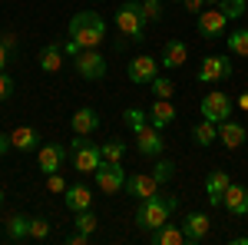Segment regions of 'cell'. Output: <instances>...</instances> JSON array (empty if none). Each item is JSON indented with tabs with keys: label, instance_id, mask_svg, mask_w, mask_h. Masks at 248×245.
<instances>
[{
	"label": "cell",
	"instance_id": "26",
	"mask_svg": "<svg viewBox=\"0 0 248 245\" xmlns=\"http://www.w3.org/2000/svg\"><path fill=\"white\" fill-rule=\"evenodd\" d=\"M153 242H159V245H186V232H182L179 226H172V222H166L162 229L153 232Z\"/></svg>",
	"mask_w": 248,
	"mask_h": 245
},
{
	"label": "cell",
	"instance_id": "9",
	"mask_svg": "<svg viewBox=\"0 0 248 245\" xmlns=\"http://www.w3.org/2000/svg\"><path fill=\"white\" fill-rule=\"evenodd\" d=\"M73 63H77V73L83 80H103L106 76V57L99 50H79Z\"/></svg>",
	"mask_w": 248,
	"mask_h": 245
},
{
	"label": "cell",
	"instance_id": "35",
	"mask_svg": "<svg viewBox=\"0 0 248 245\" xmlns=\"http://www.w3.org/2000/svg\"><path fill=\"white\" fill-rule=\"evenodd\" d=\"M30 239H37V242L50 239V222L46 219H30Z\"/></svg>",
	"mask_w": 248,
	"mask_h": 245
},
{
	"label": "cell",
	"instance_id": "2",
	"mask_svg": "<svg viewBox=\"0 0 248 245\" xmlns=\"http://www.w3.org/2000/svg\"><path fill=\"white\" fill-rule=\"evenodd\" d=\"M175 206H179L175 196H159V192H155V196H149V199L139 202L136 222H139V229H146V232H155V229H162L169 222V215L175 212Z\"/></svg>",
	"mask_w": 248,
	"mask_h": 245
},
{
	"label": "cell",
	"instance_id": "1",
	"mask_svg": "<svg viewBox=\"0 0 248 245\" xmlns=\"http://www.w3.org/2000/svg\"><path fill=\"white\" fill-rule=\"evenodd\" d=\"M70 40L77 43L79 50H99V43L106 40V20L99 17L96 10H83L70 20Z\"/></svg>",
	"mask_w": 248,
	"mask_h": 245
},
{
	"label": "cell",
	"instance_id": "30",
	"mask_svg": "<svg viewBox=\"0 0 248 245\" xmlns=\"http://www.w3.org/2000/svg\"><path fill=\"white\" fill-rule=\"evenodd\" d=\"M149 86H153L155 99H172V93H175V83H172V80H166V76H155Z\"/></svg>",
	"mask_w": 248,
	"mask_h": 245
},
{
	"label": "cell",
	"instance_id": "8",
	"mask_svg": "<svg viewBox=\"0 0 248 245\" xmlns=\"http://www.w3.org/2000/svg\"><path fill=\"white\" fill-rule=\"evenodd\" d=\"M159 66H162V63H159L155 57H146V53H142V57H133V60H129L126 76L133 80L136 86H149L155 76H159Z\"/></svg>",
	"mask_w": 248,
	"mask_h": 245
},
{
	"label": "cell",
	"instance_id": "32",
	"mask_svg": "<svg viewBox=\"0 0 248 245\" xmlns=\"http://www.w3.org/2000/svg\"><path fill=\"white\" fill-rule=\"evenodd\" d=\"M218 7L225 10V17H229V20H238V17L248 10V0H222Z\"/></svg>",
	"mask_w": 248,
	"mask_h": 245
},
{
	"label": "cell",
	"instance_id": "14",
	"mask_svg": "<svg viewBox=\"0 0 248 245\" xmlns=\"http://www.w3.org/2000/svg\"><path fill=\"white\" fill-rule=\"evenodd\" d=\"M222 206H225V212L235 215V219L248 215V189L238 186V182H232V186L225 189V196H222Z\"/></svg>",
	"mask_w": 248,
	"mask_h": 245
},
{
	"label": "cell",
	"instance_id": "19",
	"mask_svg": "<svg viewBox=\"0 0 248 245\" xmlns=\"http://www.w3.org/2000/svg\"><path fill=\"white\" fill-rule=\"evenodd\" d=\"M70 126H73V132H79V136H90V132L99 130V113L90 110V106H83V110H77V113L70 116Z\"/></svg>",
	"mask_w": 248,
	"mask_h": 245
},
{
	"label": "cell",
	"instance_id": "15",
	"mask_svg": "<svg viewBox=\"0 0 248 245\" xmlns=\"http://www.w3.org/2000/svg\"><path fill=\"white\" fill-rule=\"evenodd\" d=\"M245 126H242V123H238V119H222V123H218V143H222V146H225V149H238V146H242V143H245Z\"/></svg>",
	"mask_w": 248,
	"mask_h": 245
},
{
	"label": "cell",
	"instance_id": "3",
	"mask_svg": "<svg viewBox=\"0 0 248 245\" xmlns=\"http://www.w3.org/2000/svg\"><path fill=\"white\" fill-rule=\"evenodd\" d=\"M70 152H73V169L79 172V176H93L99 166H103V152H99V146H93L90 143V136H73V143H70Z\"/></svg>",
	"mask_w": 248,
	"mask_h": 245
},
{
	"label": "cell",
	"instance_id": "10",
	"mask_svg": "<svg viewBox=\"0 0 248 245\" xmlns=\"http://www.w3.org/2000/svg\"><path fill=\"white\" fill-rule=\"evenodd\" d=\"M37 163H40V172L50 176V172H60L63 163H66V149L60 143H43L37 149Z\"/></svg>",
	"mask_w": 248,
	"mask_h": 245
},
{
	"label": "cell",
	"instance_id": "33",
	"mask_svg": "<svg viewBox=\"0 0 248 245\" xmlns=\"http://www.w3.org/2000/svg\"><path fill=\"white\" fill-rule=\"evenodd\" d=\"M153 176L159 179V186H162V182H169L172 176H175V163H172V159H159V163H155V169H153Z\"/></svg>",
	"mask_w": 248,
	"mask_h": 245
},
{
	"label": "cell",
	"instance_id": "4",
	"mask_svg": "<svg viewBox=\"0 0 248 245\" xmlns=\"http://www.w3.org/2000/svg\"><path fill=\"white\" fill-rule=\"evenodd\" d=\"M146 14H142V3L139 0H126L119 10H116V30L126 33L129 40H142V30H146Z\"/></svg>",
	"mask_w": 248,
	"mask_h": 245
},
{
	"label": "cell",
	"instance_id": "40",
	"mask_svg": "<svg viewBox=\"0 0 248 245\" xmlns=\"http://www.w3.org/2000/svg\"><path fill=\"white\" fill-rule=\"evenodd\" d=\"M7 63H10V47H7V43L0 40V70H3Z\"/></svg>",
	"mask_w": 248,
	"mask_h": 245
},
{
	"label": "cell",
	"instance_id": "42",
	"mask_svg": "<svg viewBox=\"0 0 248 245\" xmlns=\"http://www.w3.org/2000/svg\"><path fill=\"white\" fill-rule=\"evenodd\" d=\"M0 40H3V43H7V47H10V50H14V47H17V37H14V33H0Z\"/></svg>",
	"mask_w": 248,
	"mask_h": 245
},
{
	"label": "cell",
	"instance_id": "46",
	"mask_svg": "<svg viewBox=\"0 0 248 245\" xmlns=\"http://www.w3.org/2000/svg\"><path fill=\"white\" fill-rule=\"evenodd\" d=\"M90 3H99V0H90Z\"/></svg>",
	"mask_w": 248,
	"mask_h": 245
},
{
	"label": "cell",
	"instance_id": "45",
	"mask_svg": "<svg viewBox=\"0 0 248 245\" xmlns=\"http://www.w3.org/2000/svg\"><path fill=\"white\" fill-rule=\"evenodd\" d=\"M0 206H3V192H0Z\"/></svg>",
	"mask_w": 248,
	"mask_h": 245
},
{
	"label": "cell",
	"instance_id": "29",
	"mask_svg": "<svg viewBox=\"0 0 248 245\" xmlns=\"http://www.w3.org/2000/svg\"><path fill=\"white\" fill-rule=\"evenodd\" d=\"M225 40H229V50L235 57H248V30H235Z\"/></svg>",
	"mask_w": 248,
	"mask_h": 245
},
{
	"label": "cell",
	"instance_id": "27",
	"mask_svg": "<svg viewBox=\"0 0 248 245\" xmlns=\"http://www.w3.org/2000/svg\"><path fill=\"white\" fill-rule=\"evenodd\" d=\"M99 152H103V163H123V156H126V143L109 139V143L99 146Z\"/></svg>",
	"mask_w": 248,
	"mask_h": 245
},
{
	"label": "cell",
	"instance_id": "22",
	"mask_svg": "<svg viewBox=\"0 0 248 245\" xmlns=\"http://www.w3.org/2000/svg\"><path fill=\"white\" fill-rule=\"evenodd\" d=\"M63 202H66V209H73V212H83V209L93 206V196H90V189L86 186H66V192H63Z\"/></svg>",
	"mask_w": 248,
	"mask_h": 245
},
{
	"label": "cell",
	"instance_id": "6",
	"mask_svg": "<svg viewBox=\"0 0 248 245\" xmlns=\"http://www.w3.org/2000/svg\"><path fill=\"white\" fill-rule=\"evenodd\" d=\"M199 113H202V119L222 123V119H229V116H232V99L222 93V90H209V93L202 96V106H199Z\"/></svg>",
	"mask_w": 248,
	"mask_h": 245
},
{
	"label": "cell",
	"instance_id": "18",
	"mask_svg": "<svg viewBox=\"0 0 248 245\" xmlns=\"http://www.w3.org/2000/svg\"><path fill=\"white\" fill-rule=\"evenodd\" d=\"M232 186L229 172L225 169H215L209 172V179H205V196H209V206H222V196H225V189Z\"/></svg>",
	"mask_w": 248,
	"mask_h": 245
},
{
	"label": "cell",
	"instance_id": "5",
	"mask_svg": "<svg viewBox=\"0 0 248 245\" xmlns=\"http://www.w3.org/2000/svg\"><path fill=\"white\" fill-rule=\"evenodd\" d=\"M93 179H96V189L106 192V196H116V192L126 189V172H123L119 163H103V166L93 172Z\"/></svg>",
	"mask_w": 248,
	"mask_h": 245
},
{
	"label": "cell",
	"instance_id": "16",
	"mask_svg": "<svg viewBox=\"0 0 248 245\" xmlns=\"http://www.w3.org/2000/svg\"><path fill=\"white\" fill-rule=\"evenodd\" d=\"M133 136H136V146H139L142 156H159L162 146H166V143H162V136H159V130H155L153 123H149V126H142V130H136Z\"/></svg>",
	"mask_w": 248,
	"mask_h": 245
},
{
	"label": "cell",
	"instance_id": "38",
	"mask_svg": "<svg viewBox=\"0 0 248 245\" xmlns=\"http://www.w3.org/2000/svg\"><path fill=\"white\" fill-rule=\"evenodd\" d=\"M66 242H70V245H83V242H90V235L77 229V232H70V235H66Z\"/></svg>",
	"mask_w": 248,
	"mask_h": 245
},
{
	"label": "cell",
	"instance_id": "43",
	"mask_svg": "<svg viewBox=\"0 0 248 245\" xmlns=\"http://www.w3.org/2000/svg\"><path fill=\"white\" fill-rule=\"evenodd\" d=\"M238 106H242V110L248 113V93H242V96H238Z\"/></svg>",
	"mask_w": 248,
	"mask_h": 245
},
{
	"label": "cell",
	"instance_id": "23",
	"mask_svg": "<svg viewBox=\"0 0 248 245\" xmlns=\"http://www.w3.org/2000/svg\"><path fill=\"white\" fill-rule=\"evenodd\" d=\"M172 119H175V106H172V99H155L153 106H149V123H153L155 130L169 126Z\"/></svg>",
	"mask_w": 248,
	"mask_h": 245
},
{
	"label": "cell",
	"instance_id": "21",
	"mask_svg": "<svg viewBox=\"0 0 248 245\" xmlns=\"http://www.w3.org/2000/svg\"><path fill=\"white\" fill-rule=\"evenodd\" d=\"M10 143L17 152H33L40 143V132L33 126H17V130H10Z\"/></svg>",
	"mask_w": 248,
	"mask_h": 245
},
{
	"label": "cell",
	"instance_id": "34",
	"mask_svg": "<svg viewBox=\"0 0 248 245\" xmlns=\"http://www.w3.org/2000/svg\"><path fill=\"white\" fill-rule=\"evenodd\" d=\"M139 3H142V14H146L149 23L162 20V0H139Z\"/></svg>",
	"mask_w": 248,
	"mask_h": 245
},
{
	"label": "cell",
	"instance_id": "31",
	"mask_svg": "<svg viewBox=\"0 0 248 245\" xmlns=\"http://www.w3.org/2000/svg\"><path fill=\"white\" fill-rule=\"evenodd\" d=\"M73 226H77L79 232H86V235H93V232H96V215H93V209H83V212H77Z\"/></svg>",
	"mask_w": 248,
	"mask_h": 245
},
{
	"label": "cell",
	"instance_id": "41",
	"mask_svg": "<svg viewBox=\"0 0 248 245\" xmlns=\"http://www.w3.org/2000/svg\"><path fill=\"white\" fill-rule=\"evenodd\" d=\"M7 149H14V143H10V136H3V132H0V156H3Z\"/></svg>",
	"mask_w": 248,
	"mask_h": 245
},
{
	"label": "cell",
	"instance_id": "17",
	"mask_svg": "<svg viewBox=\"0 0 248 245\" xmlns=\"http://www.w3.org/2000/svg\"><path fill=\"white\" fill-rule=\"evenodd\" d=\"M186 60H189V47H186V40H169L166 47H162V66L166 70H179V66H186Z\"/></svg>",
	"mask_w": 248,
	"mask_h": 245
},
{
	"label": "cell",
	"instance_id": "24",
	"mask_svg": "<svg viewBox=\"0 0 248 245\" xmlns=\"http://www.w3.org/2000/svg\"><path fill=\"white\" fill-rule=\"evenodd\" d=\"M7 239L10 242H27L30 239V215H23V212L10 215L7 219Z\"/></svg>",
	"mask_w": 248,
	"mask_h": 245
},
{
	"label": "cell",
	"instance_id": "44",
	"mask_svg": "<svg viewBox=\"0 0 248 245\" xmlns=\"http://www.w3.org/2000/svg\"><path fill=\"white\" fill-rule=\"evenodd\" d=\"M218 3H222V0H205V7H218Z\"/></svg>",
	"mask_w": 248,
	"mask_h": 245
},
{
	"label": "cell",
	"instance_id": "12",
	"mask_svg": "<svg viewBox=\"0 0 248 245\" xmlns=\"http://www.w3.org/2000/svg\"><path fill=\"white\" fill-rule=\"evenodd\" d=\"M209 229H212V219L205 215V212H189L186 215V226H182V232H186V245H199L209 239Z\"/></svg>",
	"mask_w": 248,
	"mask_h": 245
},
{
	"label": "cell",
	"instance_id": "11",
	"mask_svg": "<svg viewBox=\"0 0 248 245\" xmlns=\"http://www.w3.org/2000/svg\"><path fill=\"white\" fill-rule=\"evenodd\" d=\"M232 76V63L229 57H205L199 66V83H222Z\"/></svg>",
	"mask_w": 248,
	"mask_h": 245
},
{
	"label": "cell",
	"instance_id": "37",
	"mask_svg": "<svg viewBox=\"0 0 248 245\" xmlns=\"http://www.w3.org/2000/svg\"><path fill=\"white\" fill-rule=\"evenodd\" d=\"M10 93H14V80H10V76L0 70V103H3V99H7Z\"/></svg>",
	"mask_w": 248,
	"mask_h": 245
},
{
	"label": "cell",
	"instance_id": "20",
	"mask_svg": "<svg viewBox=\"0 0 248 245\" xmlns=\"http://www.w3.org/2000/svg\"><path fill=\"white\" fill-rule=\"evenodd\" d=\"M63 57H66V53H63L60 43H46V47L40 50V70H43V73H60V70H63Z\"/></svg>",
	"mask_w": 248,
	"mask_h": 245
},
{
	"label": "cell",
	"instance_id": "39",
	"mask_svg": "<svg viewBox=\"0 0 248 245\" xmlns=\"http://www.w3.org/2000/svg\"><path fill=\"white\" fill-rule=\"evenodd\" d=\"M182 3H186V10H192V14H195V10H199V14L205 10V0H182Z\"/></svg>",
	"mask_w": 248,
	"mask_h": 245
},
{
	"label": "cell",
	"instance_id": "36",
	"mask_svg": "<svg viewBox=\"0 0 248 245\" xmlns=\"http://www.w3.org/2000/svg\"><path fill=\"white\" fill-rule=\"evenodd\" d=\"M46 189H50V192H66V179H63L60 172H50V176H46Z\"/></svg>",
	"mask_w": 248,
	"mask_h": 245
},
{
	"label": "cell",
	"instance_id": "28",
	"mask_svg": "<svg viewBox=\"0 0 248 245\" xmlns=\"http://www.w3.org/2000/svg\"><path fill=\"white\" fill-rule=\"evenodd\" d=\"M123 119H126V126L129 130H142V126H149V110H136V106H129L126 113H123Z\"/></svg>",
	"mask_w": 248,
	"mask_h": 245
},
{
	"label": "cell",
	"instance_id": "7",
	"mask_svg": "<svg viewBox=\"0 0 248 245\" xmlns=\"http://www.w3.org/2000/svg\"><path fill=\"white\" fill-rule=\"evenodd\" d=\"M195 27H199V33L202 37H225V27H229V17H225V10L222 7H205L202 14H199V20H195Z\"/></svg>",
	"mask_w": 248,
	"mask_h": 245
},
{
	"label": "cell",
	"instance_id": "25",
	"mask_svg": "<svg viewBox=\"0 0 248 245\" xmlns=\"http://www.w3.org/2000/svg\"><path fill=\"white\" fill-rule=\"evenodd\" d=\"M192 139H195L199 146H212V143H218V123H212V119H199V123L192 126Z\"/></svg>",
	"mask_w": 248,
	"mask_h": 245
},
{
	"label": "cell",
	"instance_id": "13",
	"mask_svg": "<svg viewBox=\"0 0 248 245\" xmlns=\"http://www.w3.org/2000/svg\"><path fill=\"white\" fill-rule=\"evenodd\" d=\"M126 192L136 196V199L142 202V199H149V196L159 192V179H155L153 172H136V176H126Z\"/></svg>",
	"mask_w": 248,
	"mask_h": 245
}]
</instances>
